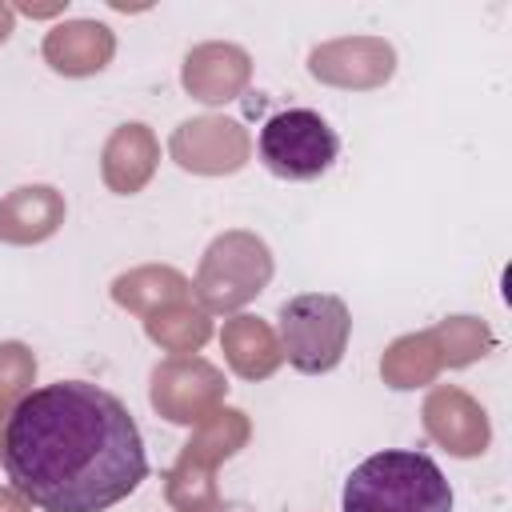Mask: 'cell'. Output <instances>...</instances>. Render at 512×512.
<instances>
[{"label": "cell", "mask_w": 512, "mask_h": 512, "mask_svg": "<svg viewBox=\"0 0 512 512\" xmlns=\"http://www.w3.org/2000/svg\"><path fill=\"white\" fill-rule=\"evenodd\" d=\"M0 460L12 488L40 512H104L148 476L132 412L88 380H56L20 396L4 420Z\"/></svg>", "instance_id": "cell-1"}, {"label": "cell", "mask_w": 512, "mask_h": 512, "mask_svg": "<svg viewBox=\"0 0 512 512\" xmlns=\"http://www.w3.org/2000/svg\"><path fill=\"white\" fill-rule=\"evenodd\" d=\"M340 508L344 512H452V488L428 452L384 448L348 472Z\"/></svg>", "instance_id": "cell-2"}, {"label": "cell", "mask_w": 512, "mask_h": 512, "mask_svg": "<svg viewBox=\"0 0 512 512\" xmlns=\"http://www.w3.org/2000/svg\"><path fill=\"white\" fill-rule=\"evenodd\" d=\"M280 344L296 372L320 376L344 360L352 316L348 304L332 292H300L280 304Z\"/></svg>", "instance_id": "cell-3"}, {"label": "cell", "mask_w": 512, "mask_h": 512, "mask_svg": "<svg viewBox=\"0 0 512 512\" xmlns=\"http://www.w3.org/2000/svg\"><path fill=\"white\" fill-rule=\"evenodd\" d=\"M260 164L280 180H316L340 156V136L312 108H284L264 120L256 136Z\"/></svg>", "instance_id": "cell-4"}]
</instances>
